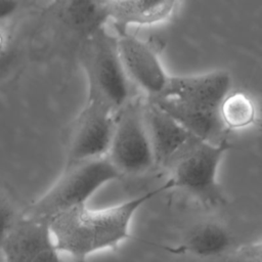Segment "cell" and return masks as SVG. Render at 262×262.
Returning <instances> with one entry per match:
<instances>
[{"mask_svg":"<svg viewBox=\"0 0 262 262\" xmlns=\"http://www.w3.org/2000/svg\"><path fill=\"white\" fill-rule=\"evenodd\" d=\"M172 188L169 180L160 186L118 205L90 209L87 205L62 212L48 220L55 247L76 262L106 249H116L131 236L132 219L138 209L159 193Z\"/></svg>","mask_w":262,"mask_h":262,"instance_id":"6da1fadb","label":"cell"},{"mask_svg":"<svg viewBox=\"0 0 262 262\" xmlns=\"http://www.w3.org/2000/svg\"><path fill=\"white\" fill-rule=\"evenodd\" d=\"M231 84L230 74L223 70L169 76L162 92L147 99L198 139L216 143L226 138L219 107Z\"/></svg>","mask_w":262,"mask_h":262,"instance_id":"7a4b0ae2","label":"cell"},{"mask_svg":"<svg viewBox=\"0 0 262 262\" xmlns=\"http://www.w3.org/2000/svg\"><path fill=\"white\" fill-rule=\"evenodd\" d=\"M120 176L106 157L66 165L54 183L24 214L49 220L62 212L87 205L99 188Z\"/></svg>","mask_w":262,"mask_h":262,"instance_id":"3957f363","label":"cell"},{"mask_svg":"<svg viewBox=\"0 0 262 262\" xmlns=\"http://www.w3.org/2000/svg\"><path fill=\"white\" fill-rule=\"evenodd\" d=\"M82 68L87 80V99L117 113L133 97L132 84L121 64L116 37L105 28L85 38Z\"/></svg>","mask_w":262,"mask_h":262,"instance_id":"277c9868","label":"cell"},{"mask_svg":"<svg viewBox=\"0 0 262 262\" xmlns=\"http://www.w3.org/2000/svg\"><path fill=\"white\" fill-rule=\"evenodd\" d=\"M231 147L226 138L213 143L198 141L172 167L168 179L178 188L207 207H218L225 198L217 180L218 169L225 152Z\"/></svg>","mask_w":262,"mask_h":262,"instance_id":"5b68a950","label":"cell"},{"mask_svg":"<svg viewBox=\"0 0 262 262\" xmlns=\"http://www.w3.org/2000/svg\"><path fill=\"white\" fill-rule=\"evenodd\" d=\"M106 158L120 175H137L156 164L140 100L132 98L117 112Z\"/></svg>","mask_w":262,"mask_h":262,"instance_id":"8992f818","label":"cell"},{"mask_svg":"<svg viewBox=\"0 0 262 262\" xmlns=\"http://www.w3.org/2000/svg\"><path fill=\"white\" fill-rule=\"evenodd\" d=\"M116 114L95 101L86 100L73 125L66 165L106 157Z\"/></svg>","mask_w":262,"mask_h":262,"instance_id":"52a82bcc","label":"cell"},{"mask_svg":"<svg viewBox=\"0 0 262 262\" xmlns=\"http://www.w3.org/2000/svg\"><path fill=\"white\" fill-rule=\"evenodd\" d=\"M117 33V52L129 82L145 93L147 98L157 96L170 76L157 51L147 42L127 31Z\"/></svg>","mask_w":262,"mask_h":262,"instance_id":"ba28073f","label":"cell"},{"mask_svg":"<svg viewBox=\"0 0 262 262\" xmlns=\"http://www.w3.org/2000/svg\"><path fill=\"white\" fill-rule=\"evenodd\" d=\"M0 251L6 262H64L55 247L48 220L24 213Z\"/></svg>","mask_w":262,"mask_h":262,"instance_id":"9c48e42d","label":"cell"},{"mask_svg":"<svg viewBox=\"0 0 262 262\" xmlns=\"http://www.w3.org/2000/svg\"><path fill=\"white\" fill-rule=\"evenodd\" d=\"M143 118L156 164L171 168L200 141L148 99L143 102Z\"/></svg>","mask_w":262,"mask_h":262,"instance_id":"30bf717a","label":"cell"},{"mask_svg":"<svg viewBox=\"0 0 262 262\" xmlns=\"http://www.w3.org/2000/svg\"><path fill=\"white\" fill-rule=\"evenodd\" d=\"M108 21L117 32L133 26H154L170 19L178 9L179 2L172 0H110L103 1Z\"/></svg>","mask_w":262,"mask_h":262,"instance_id":"8fae6325","label":"cell"},{"mask_svg":"<svg viewBox=\"0 0 262 262\" xmlns=\"http://www.w3.org/2000/svg\"><path fill=\"white\" fill-rule=\"evenodd\" d=\"M232 244L228 230L217 222L207 221L194 226L172 253L188 254L196 258H213L226 253Z\"/></svg>","mask_w":262,"mask_h":262,"instance_id":"7c38bea8","label":"cell"},{"mask_svg":"<svg viewBox=\"0 0 262 262\" xmlns=\"http://www.w3.org/2000/svg\"><path fill=\"white\" fill-rule=\"evenodd\" d=\"M62 16L74 30L85 34V38L105 28L108 23L103 1H70L63 3Z\"/></svg>","mask_w":262,"mask_h":262,"instance_id":"4fadbf2b","label":"cell"},{"mask_svg":"<svg viewBox=\"0 0 262 262\" xmlns=\"http://www.w3.org/2000/svg\"><path fill=\"white\" fill-rule=\"evenodd\" d=\"M257 116L255 100L244 91H230L219 107V117L226 131L251 127Z\"/></svg>","mask_w":262,"mask_h":262,"instance_id":"5bb4252c","label":"cell"},{"mask_svg":"<svg viewBox=\"0 0 262 262\" xmlns=\"http://www.w3.org/2000/svg\"><path fill=\"white\" fill-rule=\"evenodd\" d=\"M18 206L8 190L0 184V250L10 230L20 218Z\"/></svg>","mask_w":262,"mask_h":262,"instance_id":"9a60e30c","label":"cell"},{"mask_svg":"<svg viewBox=\"0 0 262 262\" xmlns=\"http://www.w3.org/2000/svg\"><path fill=\"white\" fill-rule=\"evenodd\" d=\"M221 262H262V244L258 241L243 245Z\"/></svg>","mask_w":262,"mask_h":262,"instance_id":"2e32d148","label":"cell"},{"mask_svg":"<svg viewBox=\"0 0 262 262\" xmlns=\"http://www.w3.org/2000/svg\"><path fill=\"white\" fill-rule=\"evenodd\" d=\"M21 3L18 1L0 0V24L12 20V17L19 11Z\"/></svg>","mask_w":262,"mask_h":262,"instance_id":"e0dca14e","label":"cell"},{"mask_svg":"<svg viewBox=\"0 0 262 262\" xmlns=\"http://www.w3.org/2000/svg\"><path fill=\"white\" fill-rule=\"evenodd\" d=\"M11 21L0 24V58L7 51L11 40Z\"/></svg>","mask_w":262,"mask_h":262,"instance_id":"ac0fdd59","label":"cell"},{"mask_svg":"<svg viewBox=\"0 0 262 262\" xmlns=\"http://www.w3.org/2000/svg\"><path fill=\"white\" fill-rule=\"evenodd\" d=\"M0 262H6L4 257H3V255H2V253H1V251H0Z\"/></svg>","mask_w":262,"mask_h":262,"instance_id":"d6986e66","label":"cell"}]
</instances>
